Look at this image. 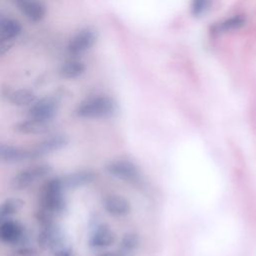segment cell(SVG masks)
<instances>
[{
    "label": "cell",
    "instance_id": "obj_1",
    "mask_svg": "<svg viewBox=\"0 0 256 256\" xmlns=\"http://www.w3.org/2000/svg\"><path fill=\"white\" fill-rule=\"evenodd\" d=\"M116 111V102L107 95L89 97L78 104L75 109L77 117L82 119H101L112 116Z\"/></svg>",
    "mask_w": 256,
    "mask_h": 256
},
{
    "label": "cell",
    "instance_id": "obj_2",
    "mask_svg": "<svg viewBox=\"0 0 256 256\" xmlns=\"http://www.w3.org/2000/svg\"><path fill=\"white\" fill-rule=\"evenodd\" d=\"M60 177H53L49 179L44 187L41 197V208L47 210L53 215L62 214L66 209V199Z\"/></svg>",
    "mask_w": 256,
    "mask_h": 256
},
{
    "label": "cell",
    "instance_id": "obj_3",
    "mask_svg": "<svg viewBox=\"0 0 256 256\" xmlns=\"http://www.w3.org/2000/svg\"><path fill=\"white\" fill-rule=\"evenodd\" d=\"M51 172L52 167L48 164L31 165L19 171L12 177L11 186L15 190H24L37 181L45 178Z\"/></svg>",
    "mask_w": 256,
    "mask_h": 256
},
{
    "label": "cell",
    "instance_id": "obj_4",
    "mask_svg": "<svg viewBox=\"0 0 256 256\" xmlns=\"http://www.w3.org/2000/svg\"><path fill=\"white\" fill-rule=\"evenodd\" d=\"M60 103V98L56 95H48L36 100L30 105L28 110L29 118L44 122H51L55 116Z\"/></svg>",
    "mask_w": 256,
    "mask_h": 256
},
{
    "label": "cell",
    "instance_id": "obj_5",
    "mask_svg": "<svg viewBox=\"0 0 256 256\" xmlns=\"http://www.w3.org/2000/svg\"><path fill=\"white\" fill-rule=\"evenodd\" d=\"M106 172L114 178L125 182L139 181L141 173L137 165L126 159H115L105 165Z\"/></svg>",
    "mask_w": 256,
    "mask_h": 256
},
{
    "label": "cell",
    "instance_id": "obj_6",
    "mask_svg": "<svg viewBox=\"0 0 256 256\" xmlns=\"http://www.w3.org/2000/svg\"><path fill=\"white\" fill-rule=\"evenodd\" d=\"M97 41V32L91 27H85L76 32L68 41L67 50L72 56H79L91 49Z\"/></svg>",
    "mask_w": 256,
    "mask_h": 256
},
{
    "label": "cell",
    "instance_id": "obj_7",
    "mask_svg": "<svg viewBox=\"0 0 256 256\" xmlns=\"http://www.w3.org/2000/svg\"><path fill=\"white\" fill-rule=\"evenodd\" d=\"M0 241L17 246L27 242L25 227L18 221L7 219L0 223Z\"/></svg>",
    "mask_w": 256,
    "mask_h": 256
},
{
    "label": "cell",
    "instance_id": "obj_8",
    "mask_svg": "<svg viewBox=\"0 0 256 256\" xmlns=\"http://www.w3.org/2000/svg\"><path fill=\"white\" fill-rule=\"evenodd\" d=\"M37 242L42 249L52 251L56 247L65 243V239L59 226L52 222L40 227Z\"/></svg>",
    "mask_w": 256,
    "mask_h": 256
},
{
    "label": "cell",
    "instance_id": "obj_9",
    "mask_svg": "<svg viewBox=\"0 0 256 256\" xmlns=\"http://www.w3.org/2000/svg\"><path fill=\"white\" fill-rule=\"evenodd\" d=\"M37 159L33 148L18 147L0 142V162L3 163H20Z\"/></svg>",
    "mask_w": 256,
    "mask_h": 256
},
{
    "label": "cell",
    "instance_id": "obj_10",
    "mask_svg": "<svg viewBox=\"0 0 256 256\" xmlns=\"http://www.w3.org/2000/svg\"><path fill=\"white\" fill-rule=\"evenodd\" d=\"M1 97L11 104L19 107L29 106L37 100L36 94L27 88L11 89L10 87H4L1 89Z\"/></svg>",
    "mask_w": 256,
    "mask_h": 256
},
{
    "label": "cell",
    "instance_id": "obj_11",
    "mask_svg": "<svg viewBox=\"0 0 256 256\" xmlns=\"http://www.w3.org/2000/svg\"><path fill=\"white\" fill-rule=\"evenodd\" d=\"M102 206L107 214L113 217H123L131 212L130 202L118 194H110L103 198Z\"/></svg>",
    "mask_w": 256,
    "mask_h": 256
},
{
    "label": "cell",
    "instance_id": "obj_12",
    "mask_svg": "<svg viewBox=\"0 0 256 256\" xmlns=\"http://www.w3.org/2000/svg\"><path fill=\"white\" fill-rule=\"evenodd\" d=\"M68 143H69V138L66 135L55 134V135H50L47 138L43 139L32 148L38 159L46 154L56 152L65 148L68 145Z\"/></svg>",
    "mask_w": 256,
    "mask_h": 256
},
{
    "label": "cell",
    "instance_id": "obj_13",
    "mask_svg": "<svg viewBox=\"0 0 256 256\" xmlns=\"http://www.w3.org/2000/svg\"><path fill=\"white\" fill-rule=\"evenodd\" d=\"M115 241V234L107 224L96 225L89 237L88 244L94 249H103L111 246Z\"/></svg>",
    "mask_w": 256,
    "mask_h": 256
},
{
    "label": "cell",
    "instance_id": "obj_14",
    "mask_svg": "<svg viewBox=\"0 0 256 256\" xmlns=\"http://www.w3.org/2000/svg\"><path fill=\"white\" fill-rule=\"evenodd\" d=\"M61 181L65 190L76 189L94 182L96 175L90 170H81L61 176Z\"/></svg>",
    "mask_w": 256,
    "mask_h": 256
},
{
    "label": "cell",
    "instance_id": "obj_15",
    "mask_svg": "<svg viewBox=\"0 0 256 256\" xmlns=\"http://www.w3.org/2000/svg\"><path fill=\"white\" fill-rule=\"evenodd\" d=\"M18 10L24 14L31 22L41 21L45 14V6L36 0H13Z\"/></svg>",
    "mask_w": 256,
    "mask_h": 256
},
{
    "label": "cell",
    "instance_id": "obj_16",
    "mask_svg": "<svg viewBox=\"0 0 256 256\" xmlns=\"http://www.w3.org/2000/svg\"><path fill=\"white\" fill-rule=\"evenodd\" d=\"M50 129H51L50 122L39 121L32 118L19 121L14 125V130L16 132L21 134H26V135L44 134V133H48Z\"/></svg>",
    "mask_w": 256,
    "mask_h": 256
},
{
    "label": "cell",
    "instance_id": "obj_17",
    "mask_svg": "<svg viewBox=\"0 0 256 256\" xmlns=\"http://www.w3.org/2000/svg\"><path fill=\"white\" fill-rule=\"evenodd\" d=\"M21 31L22 26L17 20L0 16V41H14Z\"/></svg>",
    "mask_w": 256,
    "mask_h": 256
},
{
    "label": "cell",
    "instance_id": "obj_18",
    "mask_svg": "<svg viewBox=\"0 0 256 256\" xmlns=\"http://www.w3.org/2000/svg\"><path fill=\"white\" fill-rule=\"evenodd\" d=\"M86 71V65L79 60H69L63 63L59 68V75L63 79H76L82 76Z\"/></svg>",
    "mask_w": 256,
    "mask_h": 256
},
{
    "label": "cell",
    "instance_id": "obj_19",
    "mask_svg": "<svg viewBox=\"0 0 256 256\" xmlns=\"http://www.w3.org/2000/svg\"><path fill=\"white\" fill-rule=\"evenodd\" d=\"M245 24V18L242 15H234L219 21L211 26V32L213 34H220L230 32L241 28Z\"/></svg>",
    "mask_w": 256,
    "mask_h": 256
},
{
    "label": "cell",
    "instance_id": "obj_20",
    "mask_svg": "<svg viewBox=\"0 0 256 256\" xmlns=\"http://www.w3.org/2000/svg\"><path fill=\"white\" fill-rule=\"evenodd\" d=\"M23 206V201L16 197H11L0 203V223L10 219V217L17 213Z\"/></svg>",
    "mask_w": 256,
    "mask_h": 256
},
{
    "label": "cell",
    "instance_id": "obj_21",
    "mask_svg": "<svg viewBox=\"0 0 256 256\" xmlns=\"http://www.w3.org/2000/svg\"><path fill=\"white\" fill-rule=\"evenodd\" d=\"M140 245L139 236L134 232H129L123 235L120 241V251L124 252L126 255L135 252Z\"/></svg>",
    "mask_w": 256,
    "mask_h": 256
},
{
    "label": "cell",
    "instance_id": "obj_22",
    "mask_svg": "<svg viewBox=\"0 0 256 256\" xmlns=\"http://www.w3.org/2000/svg\"><path fill=\"white\" fill-rule=\"evenodd\" d=\"M212 0H192L191 13L194 17H200L209 8Z\"/></svg>",
    "mask_w": 256,
    "mask_h": 256
},
{
    "label": "cell",
    "instance_id": "obj_23",
    "mask_svg": "<svg viewBox=\"0 0 256 256\" xmlns=\"http://www.w3.org/2000/svg\"><path fill=\"white\" fill-rule=\"evenodd\" d=\"M27 244V242H24L22 244L17 245L16 250H14L15 256H34L36 251L34 250V248L28 246Z\"/></svg>",
    "mask_w": 256,
    "mask_h": 256
},
{
    "label": "cell",
    "instance_id": "obj_24",
    "mask_svg": "<svg viewBox=\"0 0 256 256\" xmlns=\"http://www.w3.org/2000/svg\"><path fill=\"white\" fill-rule=\"evenodd\" d=\"M52 256H74V254L71 248L66 243H63L52 250Z\"/></svg>",
    "mask_w": 256,
    "mask_h": 256
},
{
    "label": "cell",
    "instance_id": "obj_25",
    "mask_svg": "<svg viewBox=\"0 0 256 256\" xmlns=\"http://www.w3.org/2000/svg\"><path fill=\"white\" fill-rule=\"evenodd\" d=\"M14 46V41H0V56L6 54Z\"/></svg>",
    "mask_w": 256,
    "mask_h": 256
},
{
    "label": "cell",
    "instance_id": "obj_26",
    "mask_svg": "<svg viewBox=\"0 0 256 256\" xmlns=\"http://www.w3.org/2000/svg\"><path fill=\"white\" fill-rule=\"evenodd\" d=\"M97 256H128L122 251H104L99 253Z\"/></svg>",
    "mask_w": 256,
    "mask_h": 256
}]
</instances>
